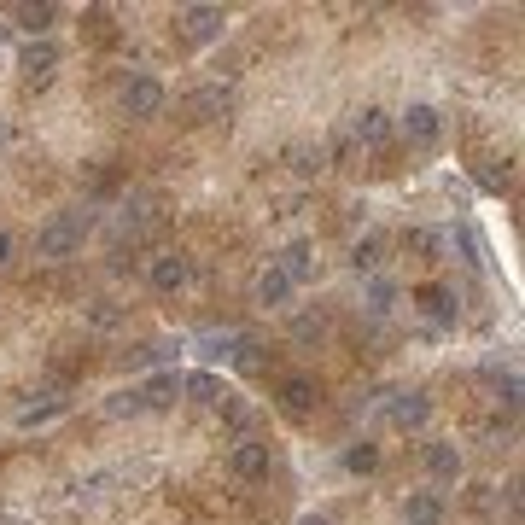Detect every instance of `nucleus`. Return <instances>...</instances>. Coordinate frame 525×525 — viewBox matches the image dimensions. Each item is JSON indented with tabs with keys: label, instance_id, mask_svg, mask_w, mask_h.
Wrapping results in <instances>:
<instances>
[{
	"label": "nucleus",
	"instance_id": "obj_1",
	"mask_svg": "<svg viewBox=\"0 0 525 525\" xmlns=\"http://www.w3.org/2000/svg\"><path fill=\"white\" fill-rule=\"evenodd\" d=\"M88 228H94V210H88V205L47 216V222L35 228V257H47V263H65V257H76V251H82V240H88Z\"/></svg>",
	"mask_w": 525,
	"mask_h": 525
},
{
	"label": "nucleus",
	"instance_id": "obj_3",
	"mask_svg": "<svg viewBox=\"0 0 525 525\" xmlns=\"http://www.w3.org/2000/svg\"><path fill=\"white\" fill-rule=\"evenodd\" d=\"M164 100H170V94H164V82H158V76H129V82H123V117H135V123L158 117Z\"/></svg>",
	"mask_w": 525,
	"mask_h": 525
},
{
	"label": "nucleus",
	"instance_id": "obj_31",
	"mask_svg": "<svg viewBox=\"0 0 525 525\" xmlns=\"http://www.w3.org/2000/svg\"><path fill=\"white\" fill-rule=\"evenodd\" d=\"M146 350H152V368H164V362H175V356H181L187 345H181V339H152Z\"/></svg>",
	"mask_w": 525,
	"mask_h": 525
},
{
	"label": "nucleus",
	"instance_id": "obj_27",
	"mask_svg": "<svg viewBox=\"0 0 525 525\" xmlns=\"http://www.w3.org/2000/svg\"><path fill=\"white\" fill-rule=\"evenodd\" d=\"M234 339H240V333H199V356H205V362H228V356H234Z\"/></svg>",
	"mask_w": 525,
	"mask_h": 525
},
{
	"label": "nucleus",
	"instance_id": "obj_30",
	"mask_svg": "<svg viewBox=\"0 0 525 525\" xmlns=\"http://www.w3.org/2000/svg\"><path fill=\"white\" fill-rule=\"evenodd\" d=\"M286 158H292V170H298V175H315L321 164H327V152H321V146H292Z\"/></svg>",
	"mask_w": 525,
	"mask_h": 525
},
{
	"label": "nucleus",
	"instance_id": "obj_22",
	"mask_svg": "<svg viewBox=\"0 0 525 525\" xmlns=\"http://www.w3.org/2000/svg\"><path fill=\"white\" fill-rule=\"evenodd\" d=\"M380 263H385V240L380 234H368V240L350 245V269H356V275H380Z\"/></svg>",
	"mask_w": 525,
	"mask_h": 525
},
{
	"label": "nucleus",
	"instance_id": "obj_7",
	"mask_svg": "<svg viewBox=\"0 0 525 525\" xmlns=\"http://www.w3.org/2000/svg\"><path fill=\"white\" fill-rule=\"evenodd\" d=\"M315 403H321V385H315L310 374H286V380H280V409L292 420H304Z\"/></svg>",
	"mask_w": 525,
	"mask_h": 525
},
{
	"label": "nucleus",
	"instance_id": "obj_4",
	"mask_svg": "<svg viewBox=\"0 0 525 525\" xmlns=\"http://www.w3.org/2000/svg\"><path fill=\"white\" fill-rule=\"evenodd\" d=\"M146 280H152V292L175 298V292H187V286H193V257H181V251H164V257H152Z\"/></svg>",
	"mask_w": 525,
	"mask_h": 525
},
{
	"label": "nucleus",
	"instance_id": "obj_10",
	"mask_svg": "<svg viewBox=\"0 0 525 525\" xmlns=\"http://www.w3.org/2000/svg\"><path fill=\"white\" fill-rule=\"evenodd\" d=\"M350 140H356V146H385V140H391V111L362 105V111L350 117Z\"/></svg>",
	"mask_w": 525,
	"mask_h": 525
},
{
	"label": "nucleus",
	"instance_id": "obj_19",
	"mask_svg": "<svg viewBox=\"0 0 525 525\" xmlns=\"http://www.w3.org/2000/svg\"><path fill=\"white\" fill-rule=\"evenodd\" d=\"M181 391H187L193 403H205V409H228V391H222V380H216V374H187V380H181Z\"/></svg>",
	"mask_w": 525,
	"mask_h": 525
},
{
	"label": "nucleus",
	"instance_id": "obj_36",
	"mask_svg": "<svg viewBox=\"0 0 525 525\" xmlns=\"http://www.w3.org/2000/svg\"><path fill=\"white\" fill-rule=\"evenodd\" d=\"M0 146H6V117H0Z\"/></svg>",
	"mask_w": 525,
	"mask_h": 525
},
{
	"label": "nucleus",
	"instance_id": "obj_26",
	"mask_svg": "<svg viewBox=\"0 0 525 525\" xmlns=\"http://www.w3.org/2000/svg\"><path fill=\"white\" fill-rule=\"evenodd\" d=\"M403 245H409L415 257H438V251L450 245V234H432V228H409V234H403Z\"/></svg>",
	"mask_w": 525,
	"mask_h": 525
},
{
	"label": "nucleus",
	"instance_id": "obj_15",
	"mask_svg": "<svg viewBox=\"0 0 525 525\" xmlns=\"http://www.w3.org/2000/svg\"><path fill=\"white\" fill-rule=\"evenodd\" d=\"M403 525H444V496L438 490H415L403 502Z\"/></svg>",
	"mask_w": 525,
	"mask_h": 525
},
{
	"label": "nucleus",
	"instance_id": "obj_25",
	"mask_svg": "<svg viewBox=\"0 0 525 525\" xmlns=\"http://www.w3.org/2000/svg\"><path fill=\"white\" fill-rule=\"evenodd\" d=\"M292 339H298V345H321V339H327V315L304 310L298 321H292Z\"/></svg>",
	"mask_w": 525,
	"mask_h": 525
},
{
	"label": "nucleus",
	"instance_id": "obj_34",
	"mask_svg": "<svg viewBox=\"0 0 525 525\" xmlns=\"http://www.w3.org/2000/svg\"><path fill=\"white\" fill-rule=\"evenodd\" d=\"M6 257H12V234H0V263H6Z\"/></svg>",
	"mask_w": 525,
	"mask_h": 525
},
{
	"label": "nucleus",
	"instance_id": "obj_9",
	"mask_svg": "<svg viewBox=\"0 0 525 525\" xmlns=\"http://www.w3.org/2000/svg\"><path fill=\"white\" fill-rule=\"evenodd\" d=\"M415 304H420V315H432L438 327H455V315H461V304H455V286H415Z\"/></svg>",
	"mask_w": 525,
	"mask_h": 525
},
{
	"label": "nucleus",
	"instance_id": "obj_28",
	"mask_svg": "<svg viewBox=\"0 0 525 525\" xmlns=\"http://www.w3.org/2000/svg\"><path fill=\"white\" fill-rule=\"evenodd\" d=\"M345 467H350V473H374V467H380V450L362 438V444H350V450H345Z\"/></svg>",
	"mask_w": 525,
	"mask_h": 525
},
{
	"label": "nucleus",
	"instance_id": "obj_16",
	"mask_svg": "<svg viewBox=\"0 0 525 525\" xmlns=\"http://www.w3.org/2000/svg\"><path fill=\"white\" fill-rule=\"evenodd\" d=\"M292 292H298V286L280 275L275 263H269V269L257 275V304H263V310H286V298H292Z\"/></svg>",
	"mask_w": 525,
	"mask_h": 525
},
{
	"label": "nucleus",
	"instance_id": "obj_6",
	"mask_svg": "<svg viewBox=\"0 0 525 525\" xmlns=\"http://www.w3.org/2000/svg\"><path fill=\"white\" fill-rule=\"evenodd\" d=\"M18 70H24L30 88L53 82V70H59V47H53V41H24V47H18Z\"/></svg>",
	"mask_w": 525,
	"mask_h": 525
},
{
	"label": "nucleus",
	"instance_id": "obj_14",
	"mask_svg": "<svg viewBox=\"0 0 525 525\" xmlns=\"http://www.w3.org/2000/svg\"><path fill=\"white\" fill-rule=\"evenodd\" d=\"M269 467H275L269 444H257V438H240V450H234V473H240V479H269Z\"/></svg>",
	"mask_w": 525,
	"mask_h": 525
},
{
	"label": "nucleus",
	"instance_id": "obj_18",
	"mask_svg": "<svg viewBox=\"0 0 525 525\" xmlns=\"http://www.w3.org/2000/svg\"><path fill=\"white\" fill-rule=\"evenodd\" d=\"M362 310L368 315H391L397 310V280L391 275H368V286H362Z\"/></svg>",
	"mask_w": 525,
	"mask_h": 525
},
{
	"label": "nucleus",
	"instance_id": "obj_24",
	"mask_svg": "<svg viewBox=\"0 0 525 525\" xmlns=\"http://www.w3.org/2000/svg\"><path fill=\"white\" fill-rule=\"evenodd\" d=\"M140 415H146V403H140V385L117 391V397H105V420H140Z\"/></svg>",
	"mask_w": 525,
	"mask_h": 525
},
{
	"label": "nucleus",
	"instance_id": "obj_20",
	"mask_svg": "<svg viewBox=\"0 0 525 525\" xmlns=\"http://www.w3.org/2000/svg\"><path fill=\"white\" fill-rule=\"evenodd\" d=\"M426 473H432L438 485H455V479H461V450H455V444H432V450H426Z\"/></svg>",
	"mask_w": 525,
	"mask_h": 525
},
{
	"label": "nucleus",
	"instance_id": "obj_8",
	"mask_svg": "<svg viewBox=\"0 0 525 525\" xmlns=\"http://www.w3.org/2000/svg\"><path fill=\"white\" fill-rule=\"evenodd\" d=\"M426 420H432V397H426V391H391V426L420 432Z\"/></svg>",
	"mask_w": 525,
	"mask_h": 525
},
{
	"label": "nucleus",
	"instance_id": "obj_11",
	"mask_svg": "<svg viewBox=\"0 0 525 525\" xmlns=\"http://www.w3.org/2000/svg\"><path fill=\"white\" fill-rule=\"evenodd\" d=\"M228 105H234V94H228L222 82H210V88H193V94H187V117H193V123H216V117H228Z\"/></svg>",
	"mask_w": 525,
	"mask_h": 525
},
{
	"label": "nucleus",
	"instance_id": "obj_12",
	"mask_svg": "<svg viewBox=\"0 0 525 525\" xmlns=\"http://www.w3.org/2000/svg\"><path fill=\"white\" fill-rule=\"evenodd\" d=\"M140 403H146V415H158V409H175V403H181V374H175V368L152 374V380L140 385Z\"/></svg>",
	"mask_w": 525,
	"mask_h": 525
},
{
	"label": "nucleus",
	"instance_id": "obj_23",
	"mask_svg": "<svg viewBox=\"0 0 525 525\" xmlns=\"http://www.w3.org/2000/svg\"><path fill=\"white\" fill-rule=\"evenodd\" d=\"M82 315H88V327H100V333H117V327L129 321V310H123V304H111V298H94V304H82Z\"/></svg>",
	"mask_w": 525,
	"mask_h": 525
},
{
	"label": "nucleus",
	"instance_id": "obj_13",
	"mask_svg": "<svg viewBox=\"0 0 525 525\" xmlns=\"http://www.w3.org/2000/svg\"><path fill=\"white\" fill-rule=\"evenodd\" d=\"M275 269H280L286 280H292V286L315 280V269H321V263H315V245H310V240H292L286 251H280V263H275Z\"/></svg>",
	"mask_w": 525,
	"mask_h": 525
},
{
	"label": "nucleus",
	"instance_id": "obj_21",
	"mask_svg": "<svg viewBox=\"0 0 525 525\" xmlns=\"http://www.w3.org/2000/svg\"><path fill=\"white\" fill-rule=\"evenodd\" d=\"M12 18H18V24L30 30V41H47V30L59 24V6H53V0H41V6H18Z\"/></svg>",
	"mask_w": 525,
	"mask_h": 525
},
{
	"label": "nucleus",
	"instance_id": "obj_33",
	"mask_svg": "<svg viewBox=\"0 0 525 525\" xmlns=\"http://www.w3.org/2000/svg\"><path fill=\"white\" fill-rule=\"evenodd\" d=\"M298 525H333V520H327V514H304Z\"/></svg>",
	"mask_w": 525,
	"mask_h": 525
},
{
	"label": "nucleus",
	"instance_id": "obj_2",
	"mask_svg": "<svg viewBox=\"0 0 525 525\" xmlns=\"http://www.w3.org/2000/svg\"><path fill=\"white\" fill-rule=\"evenodd\" d=\"M175 30H181V41H193V47H210V41H222V30H228V12L222 6H181L175 12Z\"/></svg>",
	"mask_w": 525,
	"mask_h": 525
},
{
	"label": "nucleus",
	"instance_id": "obj_35",
	"mask_svg": "<svg viewBox=\"0 0 525 525\" xmlns=\"http://www.w3.org/2000/svg\"><path fill=\"white\" fill-rule=\"evenodd\" d=\"M0 41H12V24H0Z\"/></svg>",
	"mask_w": 525,
	"mask_h": 525
},
{
	"label": "nucleus",
	"instance_id": "obj_32",
	"mask_svg": "<svg viewBox=\"0 0 525 525\" xmlns=\"http://www.w3.org/2000/svg\"><path fill=\"white\" fill-rule=\"evenodd\" d=\"M479 181H485L490 193H502V187H508V181H514V175H508V170H496V164H490V170H479Z\"/></svg>",
	"mask_w": 525,
	"mask_h": 525
},
{
	"label": "nucleus",
	"instance_id": "obj_29",
	"mask_svg": "<svg viewBox=\"0 0 525 525\" xmlns=\"http://www.w3.org/2000/svg\"><path fill=\"white\" fill-rule=\"evenodd\" d=\"M228 362H234V368H240V374H257V368H263V356H257V339H234V356H228Z\"/></svg>",
	"mask_w": 525,
	"mask_h": 525
},
{
	"label": "nucleus",
	"instance_id": "obj_5",
	"mask_svg": "<svg viewBox=\"0 0 525 525\" xmlns=\"http://www.w3.org/2000/svg\"><path fill=\"white\" fill-rule=\"evenodd\" d=\"M391 129H403L415 146H438V140H444V111H438V105H409Z\"/></svg>",
	"mask_w": 525,
	"mask_h": 525
},
{
	"label": "nucleus",
	"instance_id": "obj_17",
	"mask_svg": "<svg viewBox=\"0 0 525 525\" xmlns=\"http://www.w3.org/2000/svg\"><path fill=\"white\" fill-rule=\"evenodd\" d=\"M65 409H70L65 391H41V403H24V409H18V426H24V432H30V426H47V420L65 415Z\"/></svg>",
	"mask_w": 525,
	"mask_h": 525
}]
</instances>
